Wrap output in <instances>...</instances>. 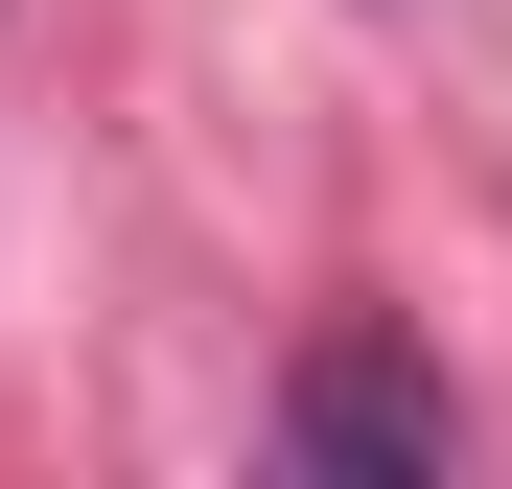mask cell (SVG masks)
<instances>
[{
  "label": "cell",
  "mask_w": 512,
  "mask_h": 489,
  "mask_svg": "<svg viewBox=\"0 0 512 489\" xmlns=\"http://www.w3.org/2000/svg\"><path fill=\"white\" fill-rule=\"evenodd\" d=\"M303 466H443V396H419L396 350H326L303 373Z\"/></svg>",
  "instance_id": "obj_1"
}]
</instances>
